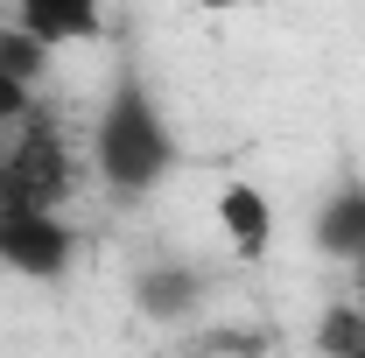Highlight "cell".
Here are the masks:
<instances>
[{"label":"cell","mask_w":365,"mask_h":358,"mask_svg":"<svg viewBox=\"0 0 365 358\" xmlns=\"http://www.w3.org/2000/svg\"><path fill=\"white\" fill-rule=\"evenodd\" d=\"M190 7H204V14H239V7H260V0H190Z\"/></svg>","instance_id":"11"},{"label":"cell","mask_w":365,"mask_h":358,"mask_svg":"<svg viewBox=\"0 0 365 358\" xmlns=\"http://www.w3.org/2000/svg\"><path fill=\"white\" fill-rule=\"evenodd\" d=\"M204 295H211V281L197 267H182V260L134 267V281H127V302H134L148 323H190V316L204 310Z\"/></svg>","instance_id":"5"},{"label":"cell","mask_w":365,"mask_h":358,"mask_svg":"<svg viewBox=\"0 0 365 358\" xmlns=\"http://www.w3.org/2000/svg\"><path fill=\"white\" fill-rule=\"evenodd\" d=\"M14 29H29L49 49L98 43L106 36V0H14Z\"/></svg>","instance_id":"6"},{"label":"cell","mask_w":365,"mask_h":358,"mask_svg":"<svg viewBox=\"0 0 365 358\" xmlns=\"http://www.w3.org/2000/svg\"><path fill=\"white\" fill-rule=\"evenodd\" d=\"M351 316H359V344H351V358H365V260L351 267Z\"/></svg>","instance_id":"10"},{"label":"cell","mask_w":365,"mask_h":358,"mask_svg":"<svg viewBox=\"0 0 365 358\" xmlns=\"http://www.w3.org/2000/svg\"><path fill=\"white\" fill-rule=\"evenodd\" d=\"M351 344H359V316H351V295H344V302H330L317 316V352L323 358H351Z\"/></svg>","instance_id":"9"},{"label":"cell","mask_w":365,"mask_h":358,"mask_svg":"<svg viewBox=\"0 0 365 358\" xmlns=\"http://www.w3.org/2000/svg\"><path fill=\"white\" fill-rule=\"evenodd\" d=\"M49 56H56V49L36 43L29 29H0V71H7V78H21V85H43Z\"/></svg>","instance_id":"8"},{"label":"cell","mask_w":365,"mask_h":358,"mask_svg":"<svg viewBox=\"0 0 365 358\" xmlns=\"http://www.w3.org/2000/svg\"><path fill=\"white\" fill-rule=\"evenodd\" d=\"M0 267L21 281H63L78 267V225L63 211H0Z\"/></svg>","instance_id":"3"},{"label":"cell","mask_w":365,"mask_h":358,"mask_svg":"<svg viewBox=\"0 0 365 358\" xmlns=\"http://www.w3.org/2000/svg\"><path fill=\"white\" fill-rule=\"evenodd\" d=\"M218 232H225V246L239 253V267H260L274 253V197L260 190V183H246V176H232L218 183Z\"/></svg>","instance_id":"4"},{"label":"cell","mask_w":365,"mask_h":358,"mask_svg":"<svg viewBox=\"0 0 365 358\" xmlns=\"http://www.w3.org/2000/svg\"><path fill=\"white\" fill-rule=\"evenodd\" d=\"M91 169L113 197H148L155 183L176 169V134H169V113L162 98L140 85L134 71L106 91L98 120H91Z\"/></svg>","instance_id":"1"},{"label":"cell","mask_w":365,"mask_h":358,"mask_svg":"<svg viewBox=\"0 0 365 358\" xmlns=\"http://www.w3.org/2000/svg\"><path fill=\"white\" fill-rule=\"evenodd\" d=\"M309 239H317V253L359 267L365 260V183H337V190L323 197L317 218H309Z\"/></svg>","instance_id":"7"},{"label":"cell","mask_w":365,"mask_h":358,"mask_svg":"<svg viewBox=\"0 0 365 358\" xmlns=\"http://www.w3.org/2000/svg\"><path fill=\"white\" fill-rule=\"evenodd\" d=\"M71 183H78L71 140H63V127L36 106V113L14 127V140L0 148V211H63Z\"/></svg>","instance_id":"2"}]
</instances>
